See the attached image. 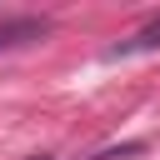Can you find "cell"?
Wrapping results in <instances>:
<instances>
[{"instance_id":"2","label":"cell","mask_w":160,"mask_h":160,"mask_svg":"<svg viewBox=\"0 0 160 160\" xmlns=\"http://www.w3.org/2000/svg\"><path fill=\"white\" fill-rule=\"evenodd\" d=\"M40 160H45V155H40Z\"/></svg>"},{"instance_id":"1","label":"cell","mask_w":160,"mask_h":160,"mask_svg":"<svg viewBox=\"0 0 160 160\" xmlns=\"http://www.w3.org/2000/svg\"><path fill=\"white\" fill-rule=\"evenodd\" d=\"M150 50H160V15H155L150 25H140L135 35H125L120 45H110L105 60H130V55H150Z\"/></svg>"}]
</instances>
